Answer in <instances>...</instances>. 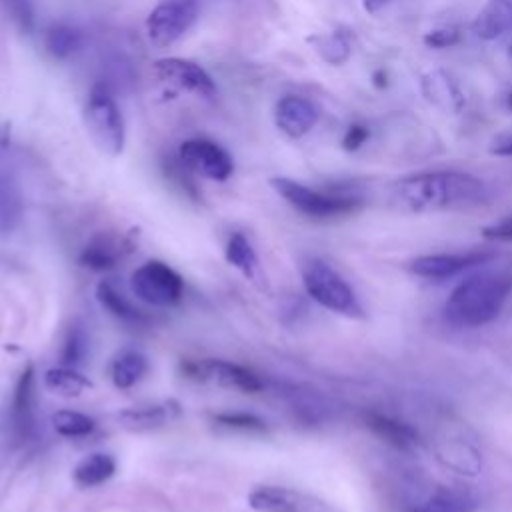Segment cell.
<instances>
[{
    "label": "cell",
    "mask_w": 512,
    "mask_h": 512,
    "mask_svg": "<svg viewBox=\"0 0 512 512\" xmlns=\"http://www.w3.org/2000/svg\"><path fill=\"white\" fill-rule=\"evenodd\" d=\"M484 196V182L468 172L458 170L410 174L394 184V198L412 212H432L466 206L480 202Z\"/></svg>",
    "instance_id": "1"
},
{
    "label": "cell",
    "mask_w": 512,
    "mask_h": 512,
    "mask_svg": "<svg viewBox=\"0 0 512 512\" xmlns=\"http://www.w3.org/2000/svg\"><path fill=\"white\" fill-rule=\"evenodd\" d=\"M512 292L506 272H480L462 280L446 300V318L460 328H478L492 322Z\"/></svg>",
    "instance_id": "2"
},
{
    "label": "cell",
    "mask_w": 512,
    "mask_h": 512,
    "mask_svg": "<svg viewBox=\"0 0 512 512\" xmlns=\"http://www.w3.org/2000/svg\"><path fill=\"white\" fill-rule=\"evenodd\" d=\"M270 184L292 208L318 220L346 216L362 206V196L344 188L314 190L284 176L272 178Z\"/></svg>",
    "instance_id": "3"
},
{
    "label": "cell",
    "mask_w": 512,
    "mask_h": 512,
    "mask_svg": "<svg viewBox=\"0 0 512 512\" xmlns=\"http://www.w3.org/2000/svg\"><path fill=\"white\" fill-rule=\"evenodd\" d=\"M302 282L308 296L326 310L348 318L364 316L356 292L328 262L320 258L306 260L302 266Z\"/></svg>",
    "instance_id": "4"
},
{
    "label": "cell",
    "mask_w": 512,
    "mask_h": 512,
    "mask_svg": "<svg viewBox=\"0 0 512 512\" xmlns=\"http://www.w3.org/2000/svg\"><path fill=\"white\" fill-rule=\"evenodd\" d=\"M84 126L92 144L106 156H118L124 148V120L108 88L98 84L90 90L84 106Z\"/></svg>",
    "instance_id": "5"
},
{
    "label": "cell",
    "mask_w": 512,
    "mask_h": 512,
    "mask_svg": "<svg viewBox=\"0 0 512 512\" xmlns=\"http://www.w3.org/2000/svg\"><path fill=\"white\" fill-rule=\"evenodd\" d=\"M130 286L138 300L158 308L178 304L184 294L182 276L162 260H148L138 266L132 272Z\"/></svg>",
    "instance_id": "6"
},
{
    "label": "cell",
    "mask_w": 512,
    "mask_h": 512,
    "mask_svg": "<svg viewBox=\"0 0 512 512\" xmlns=\"http://www.w3.org/2000/svg\"><path fill=\"white\" fill-rule=\"evenodd\" d=\"M180 370L186 378L196 382L212 380L224 388H234L244 394H256L264 390V380L252 368L220 360V358H202V360H182Z\"/></svg>",
    "instance_id": "7"
},
{
    "label": "cell",
    "mask_w": 512,
    "mask_h": 512,
    "mask_svg": "<svg viewBox=\"0 0 512 512\" xmlns=\"http://www.w3.org/2000/svg\"><path fill=\"white\" fill-rule=\"evenodd\" d=\"M198 18V0H162L146 18V36L166 48L180 40Z\"/></svg>",
    "instance_id": "8"
},
{
    "label": "cell",
    "mask_w": 512,
    "mask_h": 512,
    "mask_svg": "<svg viewBox=\"0 0 512 512\" xmlns=\"http://www.w3.org/2000/svg\"><path fill=\"white\" fill-rule=\"evenodd\" d=\"M178 158L192 172L218 182L228 180L234 170V162L230 154L222 146L206 138H192L182 142L178 150Z\"/></svg>",
    "instance_id": "9"
},
{
    "label": "cell",
    "mask_w": 512,
    "mask_h": 512,
    "mask_svg": "<svg viewBox=\"0 0 512 512\" xmlns=\"http://www.w3.org/2000/svg\"><path fill=\"white\" fill-rule=\"evenodd\" d=\"M160 80L178 86L180 90L192 92L202 98H212L216 94V84L210 74L196 62L184 58H162L154 64Z\"/></svg>",
    "instance_id": "10"
},
{
    "label": "cell",
    "mask_w": 512,
    "mask_h": 512,
    "mask_svg": "<svg viewBox=\"0 0 512 512\" xmlns=\"http://www.w3.org/2000/svg\"><path fill=\"white\" fill-rule=\"evenodd\" d=\"M132 246L134 244L124 234L100 232L94 238H90L88 244L82 248L78 262L88 270L106 272L116 268L120 260H124V256L132 250Z\"/></svg>",
    "instance_id": "11"
},
{
    "label": "cell",
    "mask_w": 512,
    "mask_h": 512,
    "mask_svg": "<svg viewBox=\"0 0 512 512\" xmlns=\"http://www.w3.org/2000/svg\"><path fill=\"white\" fill-rule=\"evenodd\" d=\"M436 458L450 470L464 476H478L482 472L480 450L460 434H444L434 444Z\"/></svg>",
    "instance_id": "12"
},
{
    "label": "cell",
    "mask_w": 512,
    "mask_h": 512,
    "mask_svg": "<svg viewBox=\"0 0 512 512\" xmlns=\"http://www.w3.org/2000/svg\"><path fill=\"white\" fill-rule=\"evenodd\" d=\"M488 260V254L484 252H462V254H424L410 262V270L416 276L432 278V280H444L450 276L460 274L462 270H468L476 264H482Z\"/></svg>",
    "instance_id": "13"
},
{
    "label": "cell",
    "mask_w": 512,
    "mask_h": 512,
    "mask_svg": "<svg viewBox=\"0 0 512 512\" xmlns=\"http://www.w3.org/2000/svg\"><path fill=\"white\" fill-rule=\"evenodd\" d=\"M316 120V106L302 96L288 94L280 98L274 106V122L280 128V132H284L288 138H302L314 128Z\"/></svg>",
    "instance_id": "14"
},
{
    "label": "cell",
    "mask_w": 512,
    "mask_h": 512,
    "mask_svg": "<svg viewBox=\"0 0 512 512\" xmlns=\"http://www.w3.org/2000/svg\"><path fill=\"white\" fill-rule=\"evenodd\" d=\"M422 96L436 108L444 112L458 114L466 106V96L460 90L458 82L444 70H428L420 78Z\"/></svg>",
    "instance_id": "15"
},
{
    "label": "cell",
    "mask_w": 512,
    "mask_h": 512,
    "mask_svg": "<svg viewBox=\"0 0 512 512\" xmlns=\"http://www.w3.org/2000/svg\"><path fill=\"white\" fill-rule=\"evenodd\" d=\"M362 422L374 436L398 450H412L418 446V432L404 420L376 410H366L362 414Z\"/></svg>",
    "instance_id": "16"
},
{
    "label": "cell",
    "mask_w": 512,
    "mask_h": 512,
    "mask_svg": "<svg viewBox=\"0 0 512 512\" xmlns=\"http://www.w3.org/2000/svg\"><path fill=\"white\" fill-rule=\"evenodd\" d=\"M178 414H180V404L176 400H166V402L140 404V406L126 408L124 412H120L118 420L122 422L124 428L142 432V430L160 428L172 422L174 418H178Z\"/></svg>",
    "instance_id": "17"
},
{
    "label": "cell",
    "mask_w": 512,
    "mask_h": 512,
    "mask_svg": "<svg viewBox=\"0 0 512 512\" xmlns=\"http://www.w3.org/2000/svg\"><path fill=\"white\" fill-rule=\"evenodd\" d=\"M512 28V0H488L474 18L472 30L480 40H496Z\"/></svg>",
    "instance_id": "18"
},
{
    "label": "cell",
    "mask_w": 512,
    "mask_h": 512,
    "mask_svg": "<svg viewBox=\"0 0 512 512\" xmlns=\"http://www.w3.org/2000/svg\"><path fill=\"white\" fill-rule=\"evenodd\" d=\"M12 424L14 430L20 436H28L32 428V410H34V366L28 364L16 384H14V394H12Z\"/></svg>",
    "instance_id": "19"
},
{
    "label": "cell",
    "mask_w": 512,
    "mask_h": 512,
    "mask_svg": "<svg viewBox=\"0 0 512 512\" xmlns=\"http://www.w3.org/2000/svg\"><path fill=\"white\" fill-rule=\"evenodd\" d=\"M148 372V360L142 352L138 350H120L110 364V378L112 384L118 390H128L132 386H136L144 374Z\"/></svg>",
    "instance_id": "20"
},
{
    "label": "cell",
    "mask_w": 512,
    "mask_h": 512,
    "mask_svg": "<svg viewBox=\"0 0 512 512\" xmlns=\"http://www.w3.org/2000/svg\"><path fill=\"white\" fill-rule=\"evenodd\" d=\"M96 298L104 310H108L114 318L128 322V324H142L148 322V316L144 310L134 306L114 284L100 282L96 286Z\"/></svg>",
    "instance_id": "21"
},
{
    "label": "cell",
    "mask_w": 512,
    "mask_h": 512,
    "mask_svg": "<svg viewBox=\"0 0 512 512\" xmlns=\"http://www.w3.org/2000/svg\"><path fill=\"white\" fill-rule=\"evenodd\" d=\"M114 472H116V460L110 454L94 452V454L82 458L74 466L72 478L82 488H94V486L108 482L114 476Z\"/></svg>",
    "instance_id": "22"
},
{
    "label": "cell",
    "mask_w": 512,
    "mask_h": 512,
    "mask_svg": "<svg viewBox=\"0 0 512 512\" xmlns=\"http://www.w3.org/2000/svg\"><path fill=\"white\" fill-rule=\"evenodd\" d=\"M44 386L58 396L72 398L92 388V382L74 366H54L44 372Z\"/></svg>",
    "instance_id": "23"
},
{
    "label": "cell",
    "mask_w": 512,
    "mask_h": 512,
    "mask_svg": "<svg viewBox=\"0 0 512 512\" xmlns=\"http://www.w3.org/2000/svg\"><path fill=\"white\" fill-rule=\"evenodd\" d=\"M248 504L256 512H292L296 494L280 486H258L248 494Z\"/></svg>",
    "instance_id": "24"
},
{
    "label": "cell",
    "mask_w": 512,
    "mask_h": 512,
    "mask_svg": "<svg viewBox=\"0 0 512 512\" xmlns=\"http://www.w3.org/2000/svg\"><path fill=\"white\" fill-rule=\"evenodd\" d=\"M82 44V34L70 26V24H54L48 28L44 46L48 54L56 60H66L70 58Z\"/></svg>",
    "instance_id": "25"
},
{
    "label": "cell",
    "mask_w": 512,
    "mask_h": 512,
    "mask_svg": "<svg viewBox=\"0 0 512 512\" xmlns=\"http://www.w3.org/2000/svg\"><path fill=\"white\" fill-rule=\"evenodd\" d=\"M224 256H226V262L232 264L236 270H240L244 276H254V270L258 266V258H256V252H254L250 240L244 234L234 232L228 238L226 248H224Z\"/></svg>",
    "instance_id": "26"
},
{
    "label": "cell",
    "mask_w": 512,
    "mask_h": 512,
    "mask_svg": "<svg viewBox=\"0 0 512 512\" xmlns=\"http://www.w3.org/2000/svg\"><path fill=\"white\" fill-rule=\"evenodd\" d=\"M316 50L328 64H344L352 54V38L346 30H334L316 38Z\"/></svg>",
    "instance_id": "27"
},
{
    "label": "cell",
    "mask_w": 512,
    "mask_h": 512,
    "mask_svg": "<svg viewBox=\"0 0 512 512\" xmlns=\"http://www.w3.org/2000/svg\"><path fill=\"white\" fill-rule=\"evenodd\" d=\"M52 426L64 438H84L94 432L96 422L88 414L76 410H58L52 414Z\"/></svg>",
    "instance_id": "28"
},
{
    "label": "cell",
    "mask_w": 512,
    "mask_h": 512,
    "mask_svg": "<svg viewBox=\"0 0 512 512\" xmlns=\"http://www.w3.org/2000/svg\"><path fill=\"white\" fill-rule=\"evenodd\" d=\"M474 500L462 492L456 490H436L418 512H472Z\"/></svg>",
    "instance_id": "29"
},
{
    "label": "cell",
    "mask_w": 512,
    "mask_h": 512,
    "mask_svg": "<svg viewBox=\"0 0 512 512\" xmlns=\"http://www.w3.org/2000/svg\"><path fill=\"white\" fill-rule=\"evenodd\" d=\"M22 202L18 192L10 186L0 182V236L8 234L20 220Z\"/></svg>",
    "instance_id": "30"
},
{
    "label": "cell",
    "mask_w": 512,
    "mask_h": 512,
    "mask_svg": "<svg viewBox=\"0 0 512 512\" xmlns=\"http://www.w3.org/2000/svg\"><path fill=\"white\" fill-rule=\"evenodd\" d=\"M214 422L218 426L238 430V432L262 434L268 430L266 422L260 416L250 414V412H220V414H214Z\"/></svg>",
    "instance_id": "31"
},
{
    "label": "cell",
    "mask_w": 512,
    "mask_h": 512,
    "mask_svg": "<svg viewBox=\"0 0 512 512\" xmlns=\"http://www.w3.org/2000/svg\"><path fill=\"white\" fill-rule=\"evenodd\" d=\"M88 350V338H86V332L78 326H72L64 338V344H62V352H60V358L66 366H74L78 364L84 354Z\"/></svg>",
    "instance_id": "32"
},
{
    "label": "cell",
    "mask_w": 512,
    "mask_h": 512,
    "mask_svg": "<svg viewBox=\"0 0 512 512\" xmlns=\"http://www.w3.org/2000/svg\"><path fill=\"white\" fill-rule=\"evenodd\" d=\"M164 174H166L176 186H180V190H182L184 194H188V196H192V198H198L196 186H194V182H192V178H190V168H188L180 158L164 162Z\"/></svg>",
    "instance_id": "33"
},
{
    "label": "cell",
    "mask_w": 512,
    "mask_h": 512,
    "mask_svg": "<svg viewBox=\"0 0 512 512\" xmlns=\"http://www.w3.org/2000/svg\"><path fill=\"white\" fill-rule=\"evenodd\" d=\"M460 38H462L460 28H456V26H440V28H434V30L426 32L422 42L428 48H450V46H456L460 42Z\"/></svg>",
    "instance_id": "34"
},
{
    "label": "cell",
    "mask_w": 512,
    "mask_h": 512,
    "mask_svg": "<svg viewBox=\"0 0 512 512\" xmlns=\"http://www.w3.org/2000/svg\"><path fill=\"white\" fill-rule=\"evenodd\" d=\"M370 136V130L366 124H360V122H354L346 128L344 132V138H342V148L348 150V152H354L358 150Z\"/></svg>",
    "instance_id": "35"
},
{
    "label": "cell",
    "mask_w": 512,
    "mask_h": 512,
    "mask_svg": "<svg viewBox=\"0 0 512 512\" xmlns=\"http://www.w3.org/2000/svg\"><path fill=\"white\" fill-rule=\"evenodd\" d=\"M12 18L24 28L30 30L32 28V6L30 0H4Z\"/></svg>",
    "instance_id": "36"
},
{
    "label": "cell",
    "mask_w": 512,
    "mask_h": 512,
    "mask_svg": "<svg viewBox=\"0 0 512 512\" xmlns=\"http://www.w3.org/2000/svg\"><path fill=\"white\" fill-rule=\"evenodd\" d=\"M482 236L488 240L512 242V216H506V218L482 228Z\"/></svg>",
    "instance_id": "37"
},
{
    "label": "cell",
    "mask_w": 512,
    "mask_h": 512,
    "mask_svg": "<svg viewBox=\"0 0 512 512\" xmlns=\"http://www.w3.org/2000/svg\"><path fill=\"white\" fill-rule=\"evenodd\" d=\"M490 152L496 156H512V136L494 140V144L490 146Z\"/></svg>",
    "instance_id": "38"
},
{
    "label": "cell",
    "mask_w": 512,
    "mask_h": 512,
    "mask_svg": "<svg viewBox=\"0 0 512 512\" xmlns=\"http://www.w3.org/2000/svg\"><path fill=\"white\" fill-rule=\"evenodd\" d=\"M390 2H392V0H362V6H364L366 12L376 14V12H380L384 6H388Z\"/></svg>",
    "instance_id": "39"
},
{
    "label": "cell",
    "mask_w": 512,
    "mask_h": 512,
    "mask_svg": "<svg viewBox=\"0 0 512 512\" xmlns=\"http://www.w3.org/2000/svg\"><path fill=\"white\" fill-rule=\"evenodd\" d=\"M372 80H374V86L384 88V86H386V72H384V70H376V72L372 74Z\"/></svg>",
    "instance_id": "40"
},
{
    "label": "cell",
    "mask_w": 512,
    "mask_h": 512,
    "mask_svg": "<svg viewBox=\"0 0 512 512\" xmlns=\"http://www.w3.org/2000/svg\"><path fill=\"white\" fill-rule=\"evenodd\" d=\"M506 106H508V110H512V92H510V96H508V100H506Z\"/></svg>",
    "instance_id": "41"
},
{
    "label": "cell",
    "mask_w": 512,
    "mask_h": 512,
    "mask_svg": "<svg viewBox=\"0 0 512 512\" xmlns=\"http://www.w3.org/2000/svg\"><path fill=\"white\" fill-rule=\"evenodd\" d=\"M510 54H512V50H510Z\"/></svg>",
    "instance_id": "42"
}]
</instances>
